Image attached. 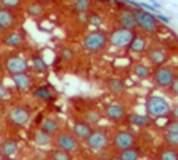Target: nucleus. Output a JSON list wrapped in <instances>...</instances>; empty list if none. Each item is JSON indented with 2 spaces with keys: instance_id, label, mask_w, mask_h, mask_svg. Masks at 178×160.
<instances>
[{
  "instance_id": "f257e3e1",
  "label": "nucleus",
  "mask_w": 178,
  "mask_h": 160,
  "mask_svg": "<svg viewBox=\"0 0 178 160\" xmlns=\"http://www.w3.org/2000/svg\"><path fill=\"white\" fill-rule=\"evenodd\" d=\"M172 106L166 96L163 95H149L145 100V113L153 120L157 118H166L171 114Z\"/></svg>"
},
{
  "instance_id": "f03ea898",
  "label": "nucleus",
  "mask_w": 178,
  "mask_h": 160,
  "mask_svg": "<svg viewBox=\"0 0 178 160\" xmlns=\"http://www.w3.org/2000/svg\"><path fill=\"white\" fill-rule=\"evenodd\" d=\"M109 45V33L104 29H93L82 38V48L88 53H100Z\"/></svg>"
},
{
  "instance_id": "7ed1b4c3",
  "label": "nucleus",
  "mask_w": 178,
  "mask_h": 160,
  "mask_svg": "<svg viewBox=\"0 0 178 160\" xmlns=\"http://www.w3.org/2000/svg\"><path fill=\"white\" fill-rule=\"evenodd\" d=\"M134 15L136 29H139V32L143 35H153L160 29V21L153 13L143 9H134Z\"/></svg>"
},
{
  "instance_id": "20e7f679",
  "label": "nucleus",
  "mask_w": 178,
  "mask_h": 160,
  "mask_svg": "<svg viewBox=\"0 0 178 160\" xmlns=\"http://www.w3.org/2000/svg\"><path fill=\"white\" fill-rule=\"evenodd\" d=\"M178 77L177 70L172 66H161L153 68V75H152V82L157 89H161V91H169V88L172 85V82L175 81V78Z\"/></svg>"
},
{
  "instance_id": "39448f33",
  "label": "nucleus",
  "mask_w": 178,
  "mask_h": 160,
  "mask_svg": "<svg viewBox=\"0 0 178 160\" xmlns=\"http://www.w3.org/2000/svg\"><path fill=\"white\" fill-rule=\"evenodd\" d=\"M3 68L10 75L28 73L31 68V63L27 57L18 55V53H9L3 60Z\"/></svg>"
},
{
  "instance_id": "423d86ee",
  "label": "nucleus",
  "mask_w": 178,
  "mask_h": 160,
  "mask_svg": "<svg viewBox=\"0 0 178 160\" xmlns=\"http://www.w3.org/2000/svg\"><path fill=\"white\" fill-rule=\"evenodd\" d=\"M135 36H136V31L116 27L109 33V45L114 49H118V50H123V49L128 50V48L132 43Z\"/></svg>"
},
{
  "instance_id": "0eeeda50",
  "label": "nucleus",
  "mask_w": 178,
  "mask_h": 160,
  "mask_svg": "<svg viewBox=\"0 0 178 160\" xmlns=\"http://www.w3.org/2000/svg\"><path fill=\"white\" fill-rule=\"evenodd\" d=\"M53 143L56 145L57 149L61 150H66L68 153H77L81 148L79 145V139L75 136V134L73 131H67V130H61L57 135L53 136Z\"/></svg>"
},
{
  "instance_id": "6e6552de",
  "label": "nucleus",
  "mask_w": 178,
  "mask_h": 160,
  "mask_svg": "<svg viewBox=\"0 0 178 160\" xmlns=\"http://www.w3.org/2000/svg\"><path fill=\"white\" fill-rule=\"evenodd\" d=\"M112 145L116 150L121 152L125 149L134 148L136 145V135L131 130H118L112 138Z\"/></svg>"
},
{
  "instance_id": "1a4fd4ad",
  "label": "nucleus",
  "mask_w": 178,
  "mask_h": 160,
  "mask_svg": "<svg viewBox=\"0 0 178 160\" xmlns=\"http://www.w3.org/2000/svg\"><path fill=\"white\" fill-rule=\"evenodd\" d=\"M31 120V110L27 106H13L7 113V121L14 127L22 128Z\"/></svg>"
},
{
  "instance_id": "9d476101",
  "label": "nucleus",
  "mask_w": 178,
  "mask_h": 160,
  "mask_svg": "<svg viewBox=\"0 0 178 160\" xmlns=\"http://www.w3.org/2000/svg\"><path fill=\"white\" fill-rule=\"evenodd\" d=\"M145 57H146V60H148V63L150 64L153 68H157V67L166 66L167 61L170 60V53L166 48H163V46L154 45V46H150V48L148 49Z\"/></svg>"
},
{
  "instance_id": "9b49d317",
  "label": "nucleus",
  "mask_w": 178,
  "mask_h": 160,
  "mask_svg": "<svg viewBox=\"0 0 178 160\" xmlns=\"http://www.w3.org/2000/svg\"><path fill=\"white\" fill-rule=\"evenodd\" d=\"M110 136L107 134V131L104 130H100V128H96L93 130V132L89 135V138L85 141L86 146L92 150H96V152H100V150H104L110 143Z\"/></svg>"
},
{
  "instance_id": "f8f14e48",
  "label": "nucleus",
  "mask_w": 178,
  "mask_h": 160,
  "mask_svg": "<svg viewBox=\"0 0 178 160\" xmlns=\"http://www.w3.org/2000/svg\"><path fill=\"white\" fill-rule=\"evenodd\" d=\"M104 117L107 118L109 121L112 123H123L124 120H127L128 114H127V109H125V106L121 105L118 102H112L104 107V112H103Z\"/></svg>"
},
{
  "instance_id": "ddd939ff",
  "label": "nucleus",
  "mask_w": 178,
  "mask_h": 160,
  "mask_svg": "<svg viewBox=\"0 0 178 160\" xmlns=\"http://www.w3.org/2000/svg\"><path fill=\"white\" fill-rule=\"evenodd\" d=\"M25 39H27V35L25 32L21 29V28H17L14 31H10L2 38V45L6 46L9 49H18L21 48L25 43Z\"/></svg>"
},
{
  "instance_id": "4468645a",
  "label": "nucleus",
  "mask_w": 178,
  "mask_h": 160,
  "mask_svg": "<svg viewBox=\"0 0 178 160\" xmlns=\"http://www.w3.org/2000/svg\"><path fill=\"white\" fill-rule=\"evenodd\" d=\"M18 22H20V18H18V13L14 11V10H10V9H6V7H2L0 6V25L10 31H14L17 29L18 27Z\"/></svg>"
},
{
  "instance_id": "2eb2a0df",
  "label": "nucleus",
  "mask_w": 178,
  "mask_h": 160,
  "mask_svg": "<svg viewBox=\"0 0 178 160\" xmlns=\"http://www.w3.org/2000/svg\"><path fill=\"white\" fill-rule=\"evenodd\" d=\"M150 48L149 46V38L148 35H143V33H136V36L134 38L132 43L130 45L128 48V51L131 55L134 56H142V55H146L148 49Z\"/></svg>"
},
{
  "instance_id": "dca6fc26",
  "label": "nucleus",
  "mask_w": 178,
  "mask_h": 160,
  "mask_svg": "<svg viewBox=\"0 0 178 160\" xmlns=\"http://www.w3.org/2000/svg\"><path fill=\"white\" fill-rule=\"evenodd\" d=\"M117 22H118V27H121V28H127V29L136 31V22H135V15H134V9L123 7V9L117 13Z\"/></svg>"
},
{
  "instance_id": "f3484780",
  "label": "nucleus",
  "mask_w": 178,
  "mask_h": 160,
  "mask_svg": "<svg viewBox=\"0 0 178 160\" xmlns=\"http://www.w3.org/2000/svg\"><path fill=\"white\" fill-rule=\"evenodd\" d=\"M131 74L139 81H148V79H152L153 67L148 63H143V61H136L131 68Z\"/></svg>"
},
{
  "instance_id": "a211bd4d",
  "label": "nucleus",
  "mask_w": 178,
  "mask_h": 160,
  "mask_svg": "<svg viewBox=\"0 0 178 160\" xmlns=\"http://www.w3.org/2000/svg\"><path fill=\"white\" fill-rule=\"evenodd\" d=\"M10 79L13 81L14 86L18 89L20 92H27L29 89H32L35 81H33V77L29 73H24V74H17V75H10Z\"/></svg>"
},
{
  "instance_id": "6ab92c4d",
  "label": "nucleus",
  "mask_w": 178,
  "mask_h": 160,
  "mask_svg": "<svg viewBox=\"0 0 178 160\" xmlns=\"http://www.w3.org/2000/svg\"><path fill=\"white\" fill-rule=\"evenodd\" d=\"M71 131L75 134L77 138L85 142L89 138V135L93 132V127H92L89 123H86L85 120H78L73 124V130Z\"/></svg>"
},
{
  "instance_id": "aec40b11",
  "label": "nucleus",
  "mask_w": 178,
  "mask_h": 160,
  "mask_svg": "<svg viewBox=\"0 0 178 160\" xmlns=\"http://www.w3.org/2000/svg\"><path fill=\"white\" fill-rule=\"evenodd\" d=\"M127 121L132 125V127H136V128H148L152 125L153 123V118H150L148 114H139V113H131L128 114L127 117Z\"/></svg>"
},
{
  "instance_id": "412c9836",
  "label": "nucleus",
  "mask_w": 178,
  "mask_h": 160,
  "mask_svg": "<svg viewBox=\"0 0 178 160\" xmlns=\"http://www.w3.org/2000/svg\"><path fill=\"white\" fill-rule=\"evenodd\" d=\"M32 96L35 99H39L42 102H53L56 99L55 92L51 91V88L49 85H40L32 89Z\"/></svg>"
},
{
  "instance_id": "4be33fe9",
  "label": "nucleus",
  "mask_w": 178,
  "mask_h": 160,
  "mask_svg": "<svg viewBox=\"0 0 178 160\" xmlns=\"http://www.w3.org/2000/svg\"><path fill=\"white\" fill-rule=\"evenodd\" d=\"M29 63H31V68L35 71L36 74H45L47 73L49 66L46 63L45 57H43L40 53H32L29 59Z\"/></svg>"
},
{
  "instance_id": "5701e85b",
  "label": "nucleus",
  "mask_w": 178,
  "mask_h": 160,
  "mask_svg": "<svg viewBox=\"0 0 178 160\" xmlns=\"http://www.w3.org/2000/svg\"><path fill=\"white\" fill-rule=\"evenodd\" d=\"M25 11L29 15L31 18H42L45 15L46 10H45V4L39 3L36 0H31L25 4Z\"/></svg>"
},
{
  "instance_id": "b1692460",
  "label": "nucleus",
  "mask_w": 178,
  "mask_h": 160,
  "mask_svg": "<svg viewBox=\"0 0 178 160\" xmlns=\"http://www.w3.org/2000/svg\"><path fill=\"white\" fill-rule=\"evenodd\" d=\"M40 130L45 131L46 134L49 135L55 136L60 132V121L55 117H47V118H43L42 124H40Z\"/></svg>"
},
{
  "instance_id": "393cba45",
  "label": "nucleus",
  "mask_w": 178,
  "mask_h": 160,
  "mask_svg": "<svg viewBox=\"0 0 178 160\" xmlns=\"http://www.w3.org/2000/svg\"><path fill=\"white\" fill-rule=\"evenodd\" d=\"M0 150H2V153H3L6 157L14 156V154L18 152V141L14 139V138L6 139V141L2 142V145H0Z\"/></svg>"
},
{
  "instance_id": "a878e982",
  "label": "nucleus",
  "mask_w": 178,
  "mask_h": 160,
  "mask_svg": "<svg viewBox=\"0 0 178 160\" xmlns=\"http://www.w3.org/2000/svg\"><path fill=\"white\" fill-rule=\"evenodd\" d=\"M106 85H107V89H109L112 93H114V95L124 93V92H125V88H127L125 82H124L121 78H118V77H113V78L107 79Z\"/></svg>"
},
{
  "instance_id": "bb28decb",
  "label": "nucleus",
  "mask_w": 178,
  "mask_h": 160,
  "mask_svg": "<svg viewBox=\"0 0 178 160\" xmlns=\"http://www.w3.org/2000/svg\"><path fill=\"white\" fill-rule=\"evenodd\" d=\"M32 141H33V143L38 145V146H49L51 142H53V136L49 135V134H46L45 131H42L39 128V130H36L35 132H33Z\"/></svg>"
},
{
  "instance_id": "cd10ccee",
  "label": "nucleus",
  "mask_w": 178,
  "mask_h": 160,
  "mask_svg": "<svg viewBox=\"0 0 178 160\" xmlns=\"http://www.w3.org/2000/svg\"><path fill=\"white\" fill-rule=\"evenodd\" d=\"M118 157L121 160H141L142 157V152L139 148L134 146V148L125 149V150L118 152Z\"/></svg>"
},
{
  "instance_id": "c85d7f7f",
  "label": "nucleus",
  "mask_w": 178,
  "mask_h": 160,
  "mask_svg": "<svg viewBox=\"0 0 178 160\" xmlns=\"http://www.w3.org/2000/svg\"><path fill=\"white\" fill-rule=\"evenodd\" d=\"M102 117H103L102 112H99L97 109H89L84 113V118H82V120H85L86 123H89L92 127H93V125H96V124L100 123Z\"/></svg>"
},
{
  "instance_id": "c756f323",
  "label": "nucleus",
  "mask_w": 178,
  "mask_h": 160,
  "mask_svg": "<svg viewBox=\"0 0 178 160\" xmlns=\"http://www.w3.org/2000/svg\"><path fill=\"white\" fill-rule=\"evenodd\" d=\"M157 160H178V149L164 146L159 150Z\"/></svg>"
},
{
  "instance_id": "7c9ffc66",
  "label": "nucleus",
  "mask_w": 178,
  "mask_h": 160,
  "mask_svg": "<svg viewBox=\"0 0 178 160\" xmlns=\"http://www.w3.org/2000/svg\"><path fill=\"white\" fill-rule=\"evenodd\" d=\"M74 11L78 14H86L92 7V0H75L74 2Z\"/></svg>"
},
{
  "instance_id": "2f4dec72",
  "label": "nucleus",
  "mask_w": 178,
  "mask_h": 160,
  "mask_svg": "<svg viewBox=\"0 0 178 160\" xmlns=\"http://www.w3.org/2000/svg\"><path fill=\"white\" fill-rule=\"evenodd\" d=\"M49 159L50 160H73V156H71V153H68V152L56 148V149H53V150H50Z\"/></svg>"
},
{
  "instance_id": "473e14b6",
  "label": "nucleus",
  "mask_w": 178,
  "mask_h": 160,
  "mask_svg": "<svg viewBox=\"0 0 178 160\" xmlns=\"http://www.w3.org/2000/svg\"><path fill=\"white\" fill-rule=\"evenodd\" d=\"M164 145L169 148L178 149V132H164L163 134Z\"/></svg>"
},
{
  "instance_id": "72a5a7b5",
  "label": "nucleus",
  "mask_w": 178,
  "mask_h": 160,
  "mask_svg": "<svg viewBox=\"0 0 178 160\" xmlns=\"http://www.w3.org/2000/svg\"><path fill=\"white\" fill-rule=\"evenodd\" d=\"M59 57H60L61 61H64V63H68V61H73L74 57H75V51L73 50L71 48H67V46H64V48L60 49V51H59Z\"/></svg>"
},
{
  "instance_id": "f704fd0d",
  "label": "nucleus",
  "mask_w": 178,
  "mask_h": 160,
  "mask_svg": "<svg viewBox=\"0 0 178 160\" xmlns=\"http://www.w3.org/2000/svg\"><path fill=\"white\" fill-rule=\"evenodd\" d=\"M24 4V0H0V6L2 7H6V9H10V10H20Z\"/></svg>"
},
{
  "instance_id": "c9c22d12",
  "label": "nucleus",
  "mask_w": 178,
  "mask_h": 160,
  "mask_svg": "<svg viewBox=\"0 0 178 160\" xmlns=\"http://www.w3.org/2000/svg\"><path fill=\"white\" fill-rule=\"evenodd\" d=\"M164 132H178V121L169 120V123L164 127Z\"/></svg>"
},
{
  "instance_id": "e433bc0d",
  "label": "nucleus",
  "mask_w": 178,
  "mask_h": 160,
  "mask_svg": "<svg viewBox=\"0 0 178 160\" xmlns=\"http://www.w3.org/2000/svg\"><path fill=\"white\" fill-rule=\"evenodd\" d=\"M167 93L170 95L171 97H178V77L175 78V81L172 82V85L169 88V91H167Z\"/></svg>"
},
{
  "instance_id": "4c0bfd02",
  "label": "nucleus",
  "mask_w": 178,
  "mask_h": 160,
  "mask_svg": "<svg viewBox=\"0 0 178 160\" xmlns=\"http://www.w3.org/2000/svg\"><path fill=\"white\" fill-rule=\"evenodd\" d=\"M88 22L91 25H95V27H99L100 24H102V17H100L99 14H89V20H88Z\"/></svg>"
},
{
  "instance_id": "58836bf2",
  "label": "nucleus",
  "mask_w": 178,
  "mask_h": 160,
  "mask_svg": "<svg viewBox=\"0 0 178 160\" xmlns=\"http://www.w3.org/2000/svg\"><path fill=\"white\" fill-rule=\"evenodd\" d=\"M10 96V89L0 81V100H6Z\"/></svg>"
},
{
  "instance_id": "ea45409f",
  "label": "nucleus",
  "mask_w": 178,
  "mask_h": 160,
  "mask_svg": "<svg viewBox=\"0 0 178 160\" xmlns=\"http://www.w3.org/2000/svg\"><path fill=\"white\" fill-rule=\"evenodd\" d=\"M170 120H177L178 121V103L172 106L171 114H170Z\"/></svg>"
},
{
  "instance_id": "a19ab883",
  "label": "nucleus",
  "mask_w": 178,
  "mask_h": 160,
  "mask_svg": "<svg viewBox=\"0 0 178 160\" xmlns=\"http://www.w3.org/2000/svg\"><path fill=\"white\" fill-rule=\"evenodd\" d=\"M156 17H157V20H159L160 22H163V24H170L171 22V20L167 17V15H164V14H161V13H159V14H156Z\"/></svg>"
},
{
  "instance_id": "79ce46f5",
  "label": "nucleus",
  "mask_w": 178,
  "mask_h": 160,
  "mask_svg": "<svg viewBox=\"0 0 178 160\" xmlns=\"http://www.w3.org/2000/svg\"><path fill=\"white\" fill-rule=\"evenodd\" d=\"M36 2H39V3H42V4H49V3H56L59 0H36Z\"/></svg>"
},
{
  "instance_id": "37998d69",
  "label": "nucleus",
  "mask_w": 178,
  "mask_h": 160,
  "mask_svg": "<svg viewBox=\"0 0 178 160\" xmlns=\"http://www.w3.org/2000/svg\"><path fill=\"white\" fill-rule=\"evenodd\" d=\"M7 32H9V31H7V29H4V28L2 27V25H0V39H2V38H3Z\"/></svg>"
},
{
  "instance_id": "c03bdc74",
  "label": "nucleus",
  "mask_w": 178,
  "mask_h": 160,
  "mask_svg": "<svg viewBox=\"0 0 178 160\" xmlns=\"http://www.w3.org/2000/svg\"><path fill=\"white\" fill-rule=\"evenodd\" d=\"M107 160H121L118 156H114V157H110V159H107Z\"/></svg>"
},
{
  "instance_id": "a18cd8bd",
  "label": "nucleus",
  "mask_w": 178,
  "mask_h": 160,
  "mask_svg": "<svg viewBox=\"0 0 178 160\" xmlns=\"http://www.w3.org/2000/svg\"><path fill=\"white\" fill-rule=\"evenodd\" d=\"M0 160H4V154L2 153V150H0Z\"/></svg>"
},
{
  "instance_id": "49530a36",
  "label": "nucleus",
  "mask_w": 178,
  "mask_h": 160,
  "mask_svg": "<svg viewBox=\"0 0 178 160\" xmlns=\"http://www.w3.org/2000/svg\"><path fill=\"white\" fill-rule=\"evenodd\" d=\"M2 64H3V63H0V71H2Z\"/></svg>"
},
{
  "instance_id": "de8ad7c7",
  "label": "nucleus",
  "mask_w": 178,
  "mask_h": 160,
  "mask_svg": "<svg viewBox=\"0 0 178 160\" xmlns=\"http://www.w3.org/2000/svg\"><path fill=\"white\" fill-rule=\"evenodd\" d=\"M0 141H2V138H0Z\"/></svg>"
}]
</instances>
